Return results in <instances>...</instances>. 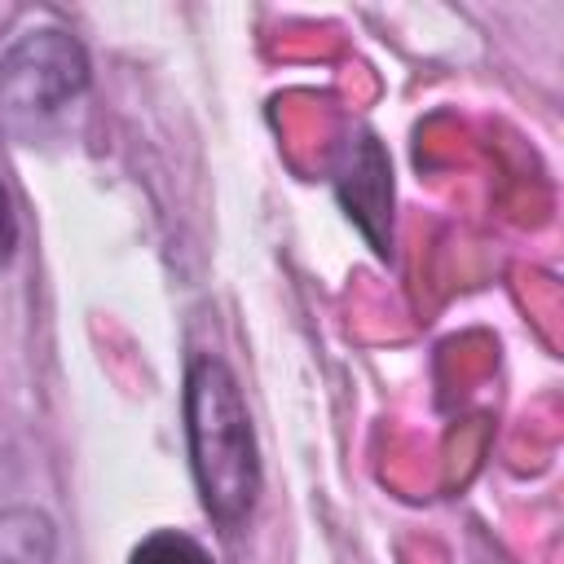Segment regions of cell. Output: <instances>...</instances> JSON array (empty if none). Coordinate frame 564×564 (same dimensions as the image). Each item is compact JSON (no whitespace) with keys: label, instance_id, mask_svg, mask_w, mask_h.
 I'll return each mask as SVG.
<instances>
[{"label":"cell","instance_id":"obj_1","mask_svg":"<svg viewBox=\"0 0 564 564\" xmlns=\"http://www.w3.org/2000/svg\"><path fill=\"white\" fill-rule=\"evenodd\" d=\"M185 441L207 516L225 529L242 524L260 494V449L242 388L220 357H198L185 375Z\"/></svg>","mask_w":564,"mask_h":564},{"label":"cell","instance_id":"obj_4","mask_svg":"<svg viewBox=\"0 0 564 564\" xmlns=\"http://www.w3.org/2000/svg\"><path fill=\"white\" fill-rule=\"evenodd\" d=\"M57 533L53 520L35 507L0 511V564H53Z\"/></svg>","mask_w":564,"mask_h":564},{"label":"cell","instance_id":"obj_3","mask_svg":"<svg viewBox=\"0 0 564 564\" xmlns=\"http://www.w3.org/2000/svg\"><path fill=\"white\" fill-rule=\"evenodd\" d=\"M335 189H339L348 216L375 242V251H388V238H392V229H388V220H392V172H388V159H383V150L370 132H357V141H348Z\"/></svg>","mask_w":564,"mask_h":564},{"label":"cell","instance_id":"obj_6","mask_svg":"<svg viewBox=\"0 0 564 564\" xmlns=\"http://www.w3.org/2000/svg\"><path fill=\"white\" fill-rule=\"evenodd\" d=\"M18 251V212H13V198L0 181V264H9Z\"/></svg>","mask_w":564,"mask_h":564},{"label":"cell","instance_id":"obj_2","mask_svg":"<svg viewBox=\"0 0 564 564\" xmlns=\"http://www.w3.org/2000/svg\"><path fill=\"white\" fill-rule=\"evenodd\" d=\"M88 88V57L62 26L22 31L0 53V119L9 128H40Z\"/></svg>","mask_w":564,"mask_h":564},{"label":"cell","instance_id":"obj_5","mask_svg":"<svg viewBox=\"0 0 564 564\" xmlns=\"http://www.w3.org/2000/svg\"><path fill=\"white\" fill-rule=\"evenodd\" d=\"M128 564H216L212 551L203 542H194L189 533H176V529H159L150 538H141L132 546V560Z\"/></svg>","mask_w":564,"mask_h":564}]
</instances>
